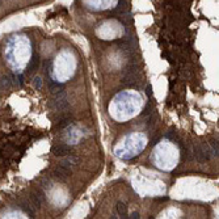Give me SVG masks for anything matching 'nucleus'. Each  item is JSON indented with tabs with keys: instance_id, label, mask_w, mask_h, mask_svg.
<instances>
[{
	"instance_id": "obj_3",
	"label": "nucleus",
	"mask_w": 219,
	"mask_h": 219,
	"mask_svg": "<svg viewBox=\"0 0 219 219\" xmlns=\"http://www.w3.org/2000/svg\"><path fill=\"white\" fill-rule=\"evenodd\" d=\"M53 154L55 156H66L70 154V148L64 144H58V146L53 147Z\"/></svg>"
},
{
	"instance_id": "obj_4",
	"label": "nucleus",
	"mask_w": 219,
	"mask_h": 219,
	"mask_svg": "<svg viewBox=\"0 0 219 219\" xmlns=\"http://www.w3.org/2000/svg\"><path fill=\"white\" fill-rule=\"evenodd\" d=\"M54 175L56 179H59V180H66L68 177L70 175V169L67 167H64V165H60L59 168H56L55 169V172H54Z\"/></svg>"
},
{
	"instance_id": "obj_12",
	"label": "nucleus",
	"mask_w": 219,
	"mask_h": 219,
	"mask_svg": "<svg viewBox=\"0 0 219 219\" xmlns=\"http://www.w3.org/2000/svg\"><path fill=\"white\" fill-rule=\"evenodd\" d=\"M41 85H42V81H41V77H34V87L37 89L41 88Z\"/></svg>"
},
{
	"instance_id": "obj_10",
	"label": "nucleus",
	"mask_w": 219,
	"mask_h": 219,
	"mask_svg": "<svg viewBox=\"0 0 219 219\" xmlns=\"http://www.w3.org/2000/svg\"><path fill=\"white\" fill-rule=\"evenodd\" d=\"M70 122H71V121H70V118H63L59 123H58L56 127H58V129H63V127H66L67 125H70Z\"/></svg>"
},
{
	"instance_id": "obj_13",
	"label": "nucleus",
	"mask_w": 219,
	"mask_h": 219,
	"mask_svg": "<svg viewBox=\"0 0 219 219\" xmlns=\"http://www.w3.org/2000/svg\"><path fill=\"white\" fill-rule=\"evenodd\" d=\"M131 218H135V219H137V218H139V214H138V213H133V214H131Z\"/></svg>"
},
{
	"instance_id": "obj_11",
	"label": "nucleus",
	"mask_w": 219,
	"mask_h": 219,
	"mask_svg": "<svg viewBox=\"0 0 219 219\" xmlns=\"http://www.w3.org/2000/svg\"><path fill=\"white\" fill-rule=\"evenodd\" d=\"M211 151L213 155L218 156V140H211Z\"/></svg>"
},
{
	"instance_id": "obj_8",
	"label": "nucleus",
	"mask_w": 219,
	"mask_h": 219,
	"mask_svg": "<svg viewBox=\"0 0 219 219\" xmlns=\"http://www.w3.org/2000/svg\"><path fill=\"white\" fill-rule=\"evenodd\" d=\"M117 211H118V214H119L121 217H126V214H127V209H126V206H125V205L119 202V204L117 205Z\"/></svg>"
},
{
	"instance_id": "obj_9",
	"label": "nucleus",
	"mask_w": 219,
	"mask_h": 219,
	"mask_svg": "<svg viewBox=\"0 0 219 219\" xmlns=\"http://www.w3.org/2000/svg\"><path fill=\"white\" fill-rule=\"evenodd\" d=\"M49 87H50V91H51V92H59V88H60L59 83H54V81L49 80Z\"/></svg>"
},
{
	"instance_id": "obj_5",
	"label": "nucleus",
	"mask_w": 219,
	"mask_h": 219,
	"mask_svg": "<svg viewBox=\"0 0 219 219\" xmlns=\"http://www.w3.org/2000/svg\"><path fill=\"white\" fill-rule=\"evenodd\" d=\"M13 79L15 77L12 76H3L0 79V87L2 88H11L12 84H13Z\"/></svg>"
},
{
	"instance_id": "obj_1",
	"label": "nucleus",
	"mask_w": 219,
	"mask_h": 219,
	"mask_svg": "<svg viewBox=\"0 0 219 219\" xmlns=\"http://www.w3.org/2000/svg\"><path fill=\"white\" fill-rule=\"evenodd\" d=\"M211 154H213L211 148H210L206 143H204L202 146H198L196 150H194V156H196L200 162H206V160H209L211 158Z\"/></svg>"
},
{
	"instance_id": "obj_6",
	"label": "nucleus",
	"mask_w": 219,
	"mask_h": 219,
	"mask_svg": "<svg viewBox=\"0 0 219 219\" xmlns=\"http://www.w3.org/2000/svg\"><path fill=\"white\" fill-rule=\"evenodd\" d=\"M38 66H39V58L34 55L32 58V60H30V63H29V71H34L36 68H38Z\"/></svg>"
},
{
	"instance_id": "obj_14",
	"label": "nucleus",
	"mask_w": 219,
	"mask_h": 219,
	"mask_svg": "<svg viewBox=\"0 0 219 219\" xmlns=\"http://www.w3.org/2000/svg\"><path fill=\"white\" fill-rule=\"evenodd\" d=\"M2 3H3V0H0V5H2Z\"/></svg>"
},
{
	"instance_id": "obj_2",
	"label": "nucleus",
	"mask_w": 219,
	"mask_h": 219,
	"mask_svg": "<svg viewBox=\"0 0 219 219\" xmlns=\"http://www.w3.org/2000/svg\"><path fill=\"white\" fill-rule=\"evenodd\" d=\"M30 201H32V204L34 205V207H41V205L43 204V201H45V196H43V193L38 190V192H33L30 194Z\"/></svg>"
},
{
	"instance_id": "obj_7",
	"label": "nucleus",
	"mask_w": 219,
	"mask_h": 219,
	"mask_svg": "<svg viewBox=\"0 0 219 219\" xmlns=\"http://www.w3.org/2000/svg\"><path fill=\"white\" fill-rule=\"evenodd\" d=\"M21 209H22L26 214H29V215H32V217L34 215V210L30 207V204H29V202L22 201V202H21Z\"/></svg>"
}]
</instances>
